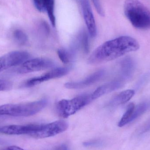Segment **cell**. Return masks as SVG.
Listing matches in <instances>:
<instances>
[{"mask_svg":"<svg viewBox=\"0 0 150 150\" xmlns=\"http://www.w3.org/2000/svg\"><path fill=\"white\" fill-rule=\"evenodd\" d=\"M140 47L136 40L129 36H121L108 40L99 46L88 59L90 64H98L113 60Z\"/></svg>","mask_w":150,"mask_h":150,"instance_id":"obj_1","label":"cell"},{"mask_svg":"<svg viewBox=\"0 0 150 150\" xmlns=\"http://www.w3.org/2000/svg\"><path fill=\"white\" fill-rule=\"evenodd\" d=\"M124 13L132 25L137 29H150V11L138 0H126Z\"/></svg>","mask_w":150,"mask_h":150,"instance_id":"obj_2","label":"cell"},{"mask_svg":"<svg viewBox=\"0 0 150 150\" xmlns=\"http://www.w3.org/2000/svg\"><path fill=\"white\" fill-rule=\"evenodd\" d=\"M47 104L46 99L23 104H5L0 106V115L15 117L32 116L44 109Z\"/></svg>","mask_w":150,"mask_h":150,"instance_id":"obj_3","label":"cell"},{"mask_svg":"<svg viewBox=\"0 0 150 150\" xmlns=\"http://www.w3.org/2000/svg\"><path fill=\"white\" fill-rule=\"evenodd\" d=\"M93 100L91 94H83L70 100L63 99L57 104V111L63 118H67L91 103Z\"/></svg>","mask_w":150,"mask_h":150,"instance_id":"obj_4","label":"cell"},{"mask_svg":"<svg viewBox=\"0 0 150 150\" xmlns=\"http://www.w3.org/2000/svg\"><path fill=\"white\" fill-rule=\"evenodd\" d=\"M30 55L25 51H12L0 58V73L12 67L22 65L29 59Z\"/></svg>","mask_w":150,"mask_h":150,"instance_id":"obj_5","label":"cell"},{"mask_svg":"<svg viewBox=\"0 0 150 150\" xmlns=\"http://www.w3.org/2000/svg\"><path fill=\"white\" fill-rule=\"evenodd\" d=\"M54 63L52 61L45 58H36L31 59L24 62L18 69L19 74H28L45 70L53 67Z\"/></svg>","mask_w":150,"mask_h":150,"instance_id":"obj_6","label":"cell"},{"mask_svg":"<svg viewBox=\"0 0 150 150\" xmlns=\"http://www.w3.org/2000/svg\"><path fill=\"white\" fill-rule=\"evenodd\" d=\"M68 127V123L63 120L56 121L47 124H42L39 131L33 136L37 139L47 138L63 133Z\"/></svg>","mask_w":150,"mask_h":150,"instance_id":"obj_7","label":"cell"},{"mask_svg":"<svg viewBox=\"0 0 150 150\" xmlns=\"http://www.w3.org/2000/svg\"><path fill=\"white\" fill-rule=\"evenodd\" d=\"M69 71V69L68 68H58L54 69L40 76L28 79L24 84V86L26 87H32L50 79L61 77L67 74Z\"/></svg>","mask_w":150,"mask_h":150,"instance_id":"obj_8","label":"cell"},{"mask_svg":"<svg viewBox=\"0 0 150 150\" xmlns=\"http://www.w3.org/2000/svg\"><path fill=\"white\" fill-rule=\"evenodd\" d=\"M84 19L88 32L92 38L97 35V26L93 13L88 0H80Z\"/></svg>","mask_w":150,"mask_h":150,"instance_id":"obj_9","label":"cell"},{"mask_svg":"<svg viewBox=\"0 0 150 150\" xmlns=\"http://www.w3.org/2000/svg\"><path fill=\"white\" fill-rule=\"evenodd\" d=\"M105 74V71L104 70H99L81 81L66 83L65 86L66 88L70 89H79L85 88L93 84L100 80Z\"/></svg>","mask_w":150,"mask_h":150,"instance_id":"obj_10","label":"cell"},{"mask_svg":"<svg viewBox=\"0 0 150 150\" xmlns=\"http://www.w3.org/2000/svg\"><path fill=\"white\" fill-rule=\"evenodd\" d=\"M33 1L39 11L47 12L52 25L55 27L56 19L54 15V0H33Z\"/></svg>","mask_w":150,"mask_h":150,"instance_id":"obj_11","label":"cell"},{"mask_svg":"<svg viewBox=\"0 0 150 150\" xmlns=\"http://www.w3.org/2000/svg\"><path fill=\"white\" fill-rule=\"evenodd\" d=\"M123 79L114 80L98 87L91 94L93 100L113 91L121 88L123 85Z\"/></svg>","mask_w":150,"mask_h":150,"instance_id":"obj_12","label":"cell"},{"mask_svg":"<svg viewBox=\"0 0 150 150\" xmlns=\"http://www.w3.org/2000/svg\"><path fill=\"white\" fill-rule=\"evenodd\" d=\"M135 94V91L133 90H127L122 92L111 100L108 105L111 107H115L128 102Z\"/></svg>","mask_w":150,"mask_h":150,"instance_id":"obj_13","label":"cell"},{"mask_svg":"<svg viewBox=\"0 0 150 150\" xmlns=\"http://www.w3.org/2000/svg\"><path fill=\"white\" fill-rule=\"evenodd\" d=\"M134 69V62L131 59L127 58L122 61L121 64V74L122 79L128 78L133 73Z\"/></svg>","mask_w":150,"mask_h":150,"instance_id":"obj_14","label":"cell"},{"mask_svg":"<svg viewBox=\"0 0 150 150\" xmlns=\"http://www.w3.org/2000/svg\"><path fill=\"white\" fill-rule=\"evenodd\" d=\"M135 107V106L134 103H131L128 105L126 112L118 123V126L119 127H124L128 123L131 122V117L134 112Z\"/></svg>","mask_w":150,"mask_h":150,"instance_id":"obj_15","label":"cell"},{"mask_svg":"<svg viewBox=\"0 0 150 150\" xmlns=\"http://www.w3.org/2000/svg\"><path fill=\"white\" fill-rule=\"evenodd\" d=\"M149 103L144 102L139 104L137 106L135 107L134 112L131 117V122L143 114L150 107Z\"/></svg>","mask_w":150,"mask_h":150,"instance_id":"obj_16","label":"cell"},{"mask_svg":"<svg viewBox=\"0 0 150 150\" xmlns=\"http://www.w3.org/2000/svg\"><path fill=\"white\" fill-rule=\"evenodd\" d=\"M13 37L16 42L20 45H25L28 41V37L26 34L19 29L14 31Z\"/></svg>","mask_w":150,"mask_h":150,"instance_id":"obj_17","label":"cell"},{"mask_svg":"<svg viewBox=\"0 0 150 150\" xmlns=\"http://www.w3.org/2000/svg\"><path fill=\"white\" fill-rule=\"evenodd\" d=\"M80 43L81 47L85 53H88L89 51V43L88 36L86 33L81 34L80 37Z\"/></svg>","mask_w":150,"mask_h":150,"instance_id":"obj_18","label":"cell"},{"mask_svg":"<svg viewBox=\"0 0 150 150\" xmlns=\"http://www.w3.org/2000/svg\"><path fill=\"white\" fill-rule=\"evenodd\" d=\"M58 56L64 64H68L70 62L71 55L70 54L64 49H59L57 51Z\"/></svg>","mask_w":150,"mask_h":150,"instance_id":"obj_19","label":"cell"},{"mask_svg":"<svg viewBox=\"0 0 150 150\" xmlns=\"http://www.w3.org/2000/svg\"><path fill=\"white\" fill-rule=\"evenodd\" d=\"M12 84L8 80L0 79V91H7L12 88Z\"/></svg>","mask_w":150,"mask_h":150,"instance_id":"obj_20","label":"cell"},{"mask_svg":"<svg viewBox=\"0 0 150 150\" xmlns=\"http://www.w3.org/2000/svg\"><path fill=\"white\" fill-rule=\"evenodd\" d=\"M98 13L101 16H104L105 13L99 0H92Z\"/></svg>","mask_w":150,"mask_h":150,"instance_id":"obj_21","label":"cell"},{"mask_svg":"<svg viewBox=\"0 0 150 150\" xmlns=\"http://www.w3.org/2000/svg\"><path fill=\"white\" fill-rule=\"evenodd\" d=\"M150 130V119L145 122L138 130L139 134H143L147 133Z\"/></svg>","mask_w":150,"mask_h":150,"instance_id":"obj_22","label":"cell"},{"mask_svg":"<svg viewBox=\"0 0 150 150\" xmlns=\"http://www.w3.org/2000/svg\"><path fill=\"white\" fill-rule=\"evenodd\" d=\"M102 144V142L100 140H93L84 143L83 145L86 147H94L100 146Z\"/></svg>","mask_w":150,"mask_h":150,"instance_id":"obj_23","label":"cell"},{"mask_svg":"<svg viewBox=\"0 0 150 150\" xmlns=\"http://www.w3.org/2000/svg\"><path fill=\"white\" fill-rule=\"evenodd\" d=\"M1 150H25L17 146H11Z\"/></svg>","mask_w":150,"mask_h":150,"instance_id":"obj_24","label":"cell"},{"mask_svg":"<svg viewBox=\"0 0 150 150\" xmlns=\"http://www.w3.org/2000/svg\"><path fill=\"white\" fill-rule=\"evenodd\" d=\"M55 150H68V147L66 145L63 144V145H61L59 147L57 148Z\"/></svg>","mask_w":150,"mask_h":150,"instance_id":"obj_25","label":"cell"}]
</instances>
